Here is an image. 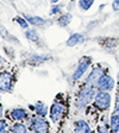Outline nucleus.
Segmentation results:
<instances>
[{
    "mask_svg": "<svg viewBox=\"0 0 119 133\" xmlns=\"http://www.w3.org/2000/svg\"><path fill=\"white\" fill-rule=\"evenodd\" d=\"M97 91H95V87H91V86H86L82 90L80 91V94L78 96L76 100V107L78 108H83L86 107L92 100L95 97Z\"/></svg>",
    "mask_w": 119,
    "mask_h": 133,
    "instance_id": "obj_1",
    "label": "nucleus"
},
{
    "mask_svg": "<svg viewBox=\"0 0 119 133\" xmlns=\"http://www.w3.org/2000/svg\"><path fill=\"white\" fill-rule=\"evenodd\" d=\"M30 130L35 133H48L49 132V124L44 119V116L36 115L30 120Z\"/></svg>",
    "mask_w": 119,
    "mask_h": 133,
    "instance_id": "obj_2",
    "label": "nucleus"
},
{
    "mask_svg": "<svg viewBox=\"0 0 119 133\" xmlns=\"http://www.w3.org/2000/svg\"><path fill=\"white\" fill-rule=\"evenodd\" d=\"M94 106L100 111H106L111 106V95L108 91L99 90L94 97Z\"/></svg>",
    "mask_w": 119,
    "mask_h": 133,
    "instance_id": "obj_3",
    "label": "nucleus"
},
{
    "mask_svg": "<svg viewBox=\"0 0 119 133\" xmlns=\"http://www.w3.org/2000/svg\"><path fill=\"white\" fill-rule=\"evenodd\" d=\"M114 80L112 78V76H110L108 74L104 72L101 76H100L99 81L97 83V87L99 90H104V91H111L114 88Z\"/></svg>",
    "mask_w": 119,
    "mask_h": 133,
    "instance_id": "obj_4",
    "label": "nucleus"
},
{
    "mask_svg": "<svg viewBox=\"0 0 119 133\" xmlns=\"http://www.w3.org/2000/svg\"><path fill=\"white\" fill-rule=\"evenodd\" d=\"M89 65H91V57H83L79 62V65L76 66V70L73 74V81H78L79 78H81V76L87 71Z\"/></svg>",
    "mask_w": 119,
    "mask_h": 133,
    "instance_id": "obj_5",
    "label": "nucleus"
},
{
    "mask_svg": "<svg viewBox=\"0 0 119 133\" xmlns=\"http://www.w3.org/2000/svg\"><path fill=\"white\" fill-rule=\"evenodd\" d=\"M12 84V75L7 71H0V91H10Z\"/></svg>",
    "mask_w": 119,
    "mask_h": 133,
    "instance_id": "obj_6",
    "label": "nucleus"
},
{
    "mask_svg": "<svg viewBox=\"0 0 119 133\" xmlns=\"http://www.w3.org/2000/svg\"><path fill=\"white\" fill-rule=\"evenodd\" d=\"M104 74V69L103 66H95L94 69L91 71L89 76H87L86 78V86H91V87H97V83L99 81L100 76Z\"/></svg>",
    "mask_w": 119,
    "mask_h": 133,
    "instance_id": "obj_7",
    "label": "nucleus"
},
{
    "mask_svg": "<svg viewBox=\"0 0 119 133\" xmlns=\"http://www.w3.org/2000/svg\"><path fill=\"white\" fill-rule=\"evenodd\" d=\"M64 112V106L61 102H54L51 108H50V119L53 120L54 122L60 121L61 116L63 115Z\"/></svg>",
    "mask_w": 119,
    "mask_h": 133,
    "instance_id": "obj_8",
    "label": "nucleus"
},
{
    "mask_svg": "<svg viewBox=\"0 0 119 133\" xmlns=\"http://www.w3.org/2000/svg\"><path fill=\"white\" fill-rule=\"evenodd\" d=\"M74 133H91L89 125L85 120H78L74 122Z\"/></svg>",
    "mask_w": 119,
    "mask_h": 133,
    "instance_id": "obj_9",
    "label": "nucleus"
},
{
    "mask_svg": "<svg viewBox=\"0 0 119 133\" xmlns=\"http://www.w3.org/2000/svg\"><path fill=\"white\" fill-rule=\"evenodd\" d=\"M10 114H11L12 119L17 120V121H22V120H25L28 118V112L25 111L24 108H14Z\"/></svg>",
    "mask_w": 119,
    "mask_h": 133,
    "instance_id": "obj_10",
    "label": "nucleus"
},
{
    "mask_svg": "<svg viewBox=\"0 0 119 133\" xmlns=\"http://www.w3.org/2000/svg\"><path fill=\"white\" fill-rule=\"evenodd\" d=\"M0 36L3 37L5 41L10 42V43H14V44H19V41L18 39H16V37L13 36V35H11V33L8 32L7 30H6L5 28H4L3 25H0Z\"/></svg>",
    "mask_w": 119,
    "mask_h": 133,
    "instance_id": "obj_11",
    "label": "nucleus"
},
{
    "mask_svg": "<svg viewBox=\"0 0 119 133\" xmlns=\"http://www.w3.org/2000/svg\"><path fill=\"white\" fill-rule=\"evenodd\" d=\"M25 18L28 20V23H30L33 26H43L47 24V20L43 19L42 17H35V16H28L25 14Z\"/></svg>",
    "mask_w": 119,
    "mask_h": 133,
    "instance_id": "obj_12",
    "label": "nucleus"
},
{
    "mask_svg": "<svg viewBox=\"0 0 119 133\" xmlns=\"http://www.w3.org/2000/svg\"><path fill=\"white\" fill-rule=\"evenodd\" d=\"M82 41H83V36L81 35V33H74V35H72V36L68 38V41H67V45L72 48V46H75V45L80 44Z\"/></svg>",
    "mask_w": 119,
    "mask_h": 133,
    "instance_id": "obj_13",
    "label": "nucleus"
},
{
    "mask_svg": "<svg viewBox=\"0 0 119 133\" xmlns=\"http://www.w3.org/2000/svg\"><path fill=\"white\" fill-rule=\"evenodd\" d=\"M72 14L69 13H66L63 14V16H61L60 18L57 19V24L60 25V26H62V28H66L67 25H69V23L72 22Z\"/></svg>",
    "mask_w": 119,
    "mask_h": 133,
    "instance_id": "obj_14",
    "label": "nucleus"
},
{
    "mask_svg": "<svg viewBox=\"0 0 119 133\" xmlns=\"http://www.w3.org/2000/svg\"><path fill=\"white\" fill-rule=\"evenodd\" d=\"M35 109H36L37 115L45 116V115L48 114V108H47V106H45L43 102H41V101L36 103V106H35Z\"/></svg>",
    "mask_w": 119,
    "mask_h": 133,
    "instance_id": "obj_15",
    "label": "nucleus"
},
{
    "mask_svg": "<svg viewBox=\"0 0 119 133\" xmlns=\"http://www.w3.org/2000/svg\"><path fill=\"white\" fill-rule=\"evenodd\" d=\"M11 132L12 133H28L26 126L22 122H17V124L11 126Z\"/></svg>",
    "mask_w": 119,
    "mask_h": 133,
    "instance_id": "obj_16",
    "label": "nucleus"
},
{
    "mask_svg": "<svg viewBox=\"0 0 119 133\" xmlns=\"http://www.w3.org/2000/svg\"><path fill=\"white\" fill-rule=\"evenodd\" d=\"M25 36H26V38L31 42H38L39 41V35L37 33L36 30H28L25 32Z\"/></svg>",
    "mask_w": 119,
    "mask_h": 133,
    "instance_id": "obj_17",
    "label": "nucleus"
},
{
    "mask_svg": "<svg viewBox=\"0 0 119 133\" xmlns=\"http://www.w3.org/2000/svg\"><path fill=\"white\" fill-rule=\"evenodd\" d=\"M94 3V0H79V7L82 11H88Z\"/></svg>",
    "mask_w": 119,
    "mask_h": 133,
    "instance_id": "obj_18",
    "label": "nucleus"
},
{
    "mask_svg": "<svg viewBox=\"0 0 119 133\" xmlns=\"http://www.w3.org/2000/svg\"><path fill=\"white\" fill-rule=\"evenodd\" d=\"M112 115L119 118V90L117 91V96H116V105H114V109L112 112Z\"/></svg>",
    "mask_w": 119,
    "mask_h": 133,
    "instance_id": "obj_19",
    "label": "nucleus"
},
{
    "mask_svg": "<svg viewBox=\"0 0 119 133\" xmlns=\"http://www.w3.org/2000/svg\"><path fill=\"white\" fill-rule=\"evenodd\" d=\"M16 22L19 24V26L22 29H28L29 28V23L26 19H24V18H22V17H16Z\"/></svg>",
    "mask_w": 119,
    "mask_h": 133,
    "instance_id": "obj_20",
    "label": "nucleus"
},
{
    "mask_svg": "<svg viewBox=\"0 0 119 133\" xmlns=\"http://www.w3.org/2000/svg\"><path fill=\"white\" fill-rule=\"evenodd\" d=\"M111 131H110V128H108L107 125H105V124H104V125H100L99 128H98V132H99V133H110Z\"/></svg>",
    "mask_w": 119,
    "mask_h": 133,
    "instance_id": "obj_21",
    "label": "nucleus"
},
{
    "mask_svg": "<svg viewBox=\"0 0 119 133\" xmlns=\"http://www.w3.org/2000/svg\"><path fill=\"white\" fill-rule=\"evenodd\" d=\"M112 8L114 11H119V0H113L112 3Z\"/></svg>",
    "mask_w": 119,
    "mask_h": 133,
    "instance_id": "obj_22",
    "label": "nucleus"
},
{
    "mask_svg": "<svg viewBox=\"0 0 119 133\" xmlns=\"http://www.w3.org/2000/svg\"><path fill=\"white\" fill-rule=\"evenodd\" d=\"M60 10H61V6H60V5H58V6H54L53 10L50 11V14H55V13H57V12H60Z\"/></svg>",
    "mask_w": 119,
    "mask_h": 133,
    "instance_id": "obj_23",
    "label": "nucleus"
},
{
    "mask_svg": "<svg viewBox=\"0 0 119 133\" xmlns=\"http://www.w3.org/2000/svg\"><path fill=\"white\" fill-rule=\"evenodd\" d=\"M6 126H7V124H6L5 120H0V131L6 130Z\"/></svg>",
    "mask_w": 119,
    "mask_h": 133,
    "instance_id": "obj_24",
    "label": "nucleus"
},
{
    "mask_svg": "<svg viewBox=\"0 0 119 133\" xmlns=\"http://www.w3.org/2000/svg\"><path fill=\"white\" fill-rule=\"evenodd\" d=\"M1 116H3V105L0 103V119H1Z\"/></svg>",
    "mask_w": 119,
    "mask_h": 133,
    "instance_id": "obj_25",
    "label": "nucleus"
},
{
    "mask_svg": "<svg viewBox=\"0 0 119 133\" xmlns=\"http://www.w3.org/2000/svg\"><path fill=\"white\" fill-rule=\"evenodd\" d=\"M58 1H60V0H50L51 4H56V3H58Z\"/></svg>",
    "mask_w": 119,
    "mask_h": 133,
    "instance_id": "obj_26",
    "label": "nucleus"
},
{
    "mask_svg": "<svg viewBox=\"0 0 119 133\" xmlns=\"http://www.w3.org/2000/svg\"><path fill=\"white\" fill-rule=\"evenodd\" d=\"M0 133H8V132L6 130H3V131H0Z\"/></svg>",
    "mask_w": 119,
    "mask_h": 133,
    "instance_id": "obj_27",
    "label": "nucleus"
},
{
    "mask_svg": "<svg viewBox=\"0 0 119 133\" xmlns=\"http://www.w3.org/2000/svg\"><path fill=\"white\" fill-rule=\"evenodd\" d=\"M110 133H116V132H113V131H111V132H110Z\"/></svg>",
    "mask_w": 119,
    "mask_h": 133,
    "instance_id": "obj_28",
    "label": "nucleus"
}]
</instances>
